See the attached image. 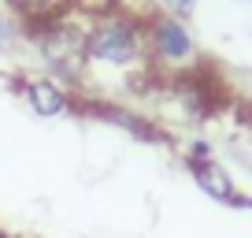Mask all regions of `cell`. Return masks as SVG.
Segmentation results:
<instances>
[{
  "mask_svg": "<svg viewBox=\"0 0 252 238\" xmlns=\"http://www.w3.org/2000/svg\"><path fill=\"white\" fill-rule=\"evenodd\" d=\"M82 60H86V79L89 71L119 75V79H130V82L141 71L152 75L149 60H145V41H141V15H134L130 8L93 11L86 23Z\"/></svg>",
  "mask_w": 252,
  "mask_h": 238,
  "instance_id": "cell-1",
  "label": "cell"
},
{
  "mask_svg": "<svg viewBox=\"0 0 252 238\" xmlns=\"http://www.w3.org/2000/svg\"><path fill=\"white\" fill-rule=\"evenodd\" d=\"M0 238H15V235H8V231H4V227H0Z\"/></svg>",
  "mask_w": 252,
  "mask_h": 238,
  "instance_id": "cell-11",
  "label": "cell"
},
{
  "mask_svg": "<svg viewBox=\"0 0 252 238\" xmlns=\"http://www.w3.org/2000/svg\"><path fill=\"white\" fill-rule=\"evenodd\" d=\"M182 157H186V164H204V160H215V145L208 138H189L182 145Z\"/></svg>",
  "mask_w": 252,
  "mask_h": 238,
  "instance_id": "cell-7",
  "label": "cell"
},
{
  "mask_svg": "<svg viewBox=\"0 0 252 238\" xmlns=\"http://www.w3.org/2000/svg\"><path fill=\"white\" fill-rule=\"evenodd\" d=\"M15 82H19L23 101L30 104V112H33V116H41V119L71 116L74 104H78L74 89H67L63 82H56L52 75H19Z\"/></svg>",
  "mask_w": 252,
  "mask_h": 238,
  "instance_id": "cell-3",
  "label": "cell"
},
{
  "mask_svg": "<svg viewBox=\"0 0 252 238\" xmlns=\"http://www.w3.org/2000/svg\"><path fill=\"white\" fill-rule=\"evenodd\" d=\"M189 175L193 183L200 186V194H208L212 201L219 205H230V198L237 194V183H234V171L219 160H204V164H189Z\"/></svg>",
  "mask_w": 252,
  "mask_h": 238,
  "instance_id": "cell-5",
  "label": "cell"
},
{
  "mask_svg": "<svg viewBox=\"0 0 252 238\" xmlns=\"http://www.w3.org/2000/svg\"><path fill=\"white\" fill-rule=\"evenodd\" d=\"M93 112L104 119V123H111V127L126 130V134L141 138V142H163V130L137 108H126V104H115V101H96Z\"/></svg>",
  "mask_w": 252,
  "mask_h": 238,
  "instance_id": "cell-4",
  "label": "cell"
},
{
  "mask_svg": "<svg viewBox=\"0 0 252 238\" xmlns=\"http://www.w3.org/2000/svg\"><path fill=\"white\" fill-rule=\"evenodd\" d=\"M74 4H78V0H8L11 15H15V19H26L30 26L48 23V19L63 15V11L74 8Z\"/></svg>",
  "mask_w": 252,
  "mask_h": 238,
  "instance_id": "cell-6",
  "label": "cell"
},
{
  "mask_svg": "<svg viewBox=\"0 0 252 238\" xmlns=\"http://www.w3.org/2000/svg\"><path fill=\"white\" fill-rule=\"evenodd\" d=\"M141 41H145V60H149L152 75L174 79V75H189L200 67L197 38L189 30V23H182V19H171L163 11H149L141 19Z\"/></svg>",
  "mask_w": 252,
  "mask_h": 238,
  "instance_id": "cell-2",
  "label": "cell"
},
{
  "mask_svg": "<svg viewBox=\"0 0 252 238\" xmlns=\"http://www.w3.org/2000/svg\"><path fill=\"white\" fill-rule=\"evenodd\" d=\"M4 79H8V71H4V64H0V82H4Z\"/></svg>",
  "mask_w": 252,
  "mask_h": 238,
  "instance_id": "cell-10",
  "label": "cell"
},
{
  "mask_svg": "<svg viewBox=\"0 0 252 238\" xmlns=\"http://www.w3.org/2000/svg\"><path fill=\"white\" fill-rule=\"evenodd\" d=\"M197 4H200V0H156V11L189 23V19H193V11H197Z\"/></svg>",
  "mask_w": 252,
  "mask_h": 238,
  "instance_id": "cell-8",
  "label": "cell"
},
{
  "mask_svg": "<svg viewBox=\"0 0 252 238\" xmlns=\"http://www.w3.org/2000/svg\"><path fill=\"white\" fill-rule=\"evenodd\" d=\"M15 41H19V23H15V19H8V15H0V52L11 48Z\"/></svg>",
  "mask_w": 252,
  "mask_h": 238,
  "instance_id": "cell-9",
  "label": "cell"
}]
</instances>
